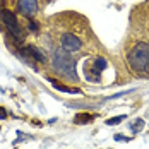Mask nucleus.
I'll return each mask as SVG.
<instances>
[{"instance_id": "nucleus-1", "label": "nucleus", "mask_w": 149, "mask_h": 149, "mask_svg": "<svg viewBox=\"0 0 149 149\" xmlns=\"http://www.w3.org/2000/svg\"><path fill=\"white\" fill-rule=\"evenodd\" d=\"M127 67L137 77L149 79V43L148 41H135L127 50Z\"/></svg>"}, {"instance_id": "nucleus-2", "label": "nucleus", "mask_w": 149, "mask_h": 149, "mask_svg": "<svg viewBox=\"0 0 149 149\" xmlns=\"http://www.w3.org/2000/svg\"><path fill=\"white\" fill-rule=\"evenodd\" d=\"M52 65H53V70L62 77L70 79V81L79 79L77 70H75V60L70 53H67L63 50H55L52 55Z\"/></svg>"}, {"instance_id": "nucleus-3", "label": "nucleus", "mask_w": 149, "mask_h": 149, "mask_svg": "<svg viewBox=\"0 0 149 149\" xmlns=\"http://www.w3.org/2000/svg\"><path fill=\"white\" fill-rule=\"evenodd\" d=\"M86 45L84 38H81V34H77L74 31H63L60 36V50L67 52V53H79Z\"/></svg>"}, {"instance_id": "nucleus-4", "label": "nucleus", "mask_w": 149, "mask_h": 149, "mask_svg": "<svg viewBox=\"0 0 149 149\" xmlns=\"http://www.w3.org/2000/svg\"><path fill=\"white\" fill-rule=\"evenodd\" d=\"M108 67V62L103 57L91 58L84 63V75L89 82H101V72Z\"/></svg>"}, {"instance_id": "nucleus-5", "label": "nucleus", "mask_w": 149, "mask_h": 149, "mask_svg": "<svg viewBox=\"0 0 149 149\" xmlns=\"http://www.w3.org/2000/svg\"><path fill=\"white\" fill-rule=\"evenodd\" d=\"M0 17H2V22L7 26V29L10 31V34H14L15 38H22V29H21V26L15 19L14 12L3 9V10H0Z\"/></svg>"}, {"instance_id": "nucleus-6", "label": "nucleus", "mask_w": 149, "mask_h": 149, "mask_svg": "<svg viewBox=\"0 0 149 149\" xmlns=\"http://www.w3.org/2000/svg\"><path fill=\"white\" fill-rule=\"evenodd\" d=\"M19 14H22L28 19H33L40 10V0H15Z\"/></svg>"}, {"instance_id": "nucleus-7", "label": "nucleus", "mask_w": 149, "mask_h": 149, "mask_svg": "<svg viewBox=\"0 0 149 149\" xmlns=\"http://www.w3.org/2000/svg\"><path fill=\"white\" fill-rule=\"evenodd\" d=\"M22 53H26V55H31L33 58L36 60V62H46V55L40 50V48H36V46H33V45H29V46H26L24 50H22Z\"/></svg>"}, {"instance_id": "nucleus-8", "label": "nucleus", "mask_w": 149, "mask_h": 149, "mask_svg": "<svg viewBox=\"0 0 149 149\" xmlns=\"http://www.w3.org/2000/svg\"><path fill=\"white\" fill-rule=\"evenodd\" d=\"M50 82H52V86H53L55 89L62 91V93H69V94H81V89H77V88H69V86H63V84H60L58 81H55V79H50Z\"/></svg>"}, {"instance_id": "nucleus-9", "label": "nucleus", "mask_w": 149, "mask_h": 149, "mask_svg": "<svg viewBox=\"0 0 149 149\" xmlns=\"http://www.w3.org/2000/svg\"><path fill=\"white\" fill-rule=\"evenodd\" d=\"M94 120V115H91V113H77L74 117V123L77 125H86V123H91Z\"/></svg>"}, {"instance_id": "nucleus-10", "label": "nucleus", "mask_w": 149, "mask_h": 149, "mask_svg": "<svg viewBox=\"0 0 149 149\" xmlns=\"http://www.w3.org/2000/svg\"><path fill=\"white\" fill-rule=\"evenodd\" d=\"M144 129V120L142 118H135L132 123H130V130L134 132V134H137V132H141Z\"/></svg>"}, {"instance_id": "nucleus-11", "label": "nucleus", "mask_w": 149, "mask_h": 149, "mask_svg": "<svg viewBox=\"0 0 149 149\" xmlns=\"http://www.w3.org/2000/svg\"><path fill=\"white\" fill-rule=\"evenodd\" d=\"M127 118V115H118V117H113V118H108L106 120V125H118L120 122Z\"/></svg>"}, {"instance_id": "nucleus-12", "label": "nucleus", "mask_w": 149, "mask_h": 149, "mask_svg": "<svg viewBox=\"0 0 149 149\" xmlns=\"http://www.w3.org/2000/svg\"><path fill=\"white\" fill-rule=\"evenodd\" d=\"M115 141H117V142H120V141H125V142H127V141H130V139H129V137H125L123 134H117V135H115Z\"/></svg>"}, {"instance_id": "nucleus-13", "label": "nucleus", "mask_w": 149, "mask_h": 149, "mask_svg": "<svg viewBox=\"0 0 149 149\" xmlns=\"http://www.w3.org/2000/svg\"><path fill=\"white\" fill-rule=\"evenodd\" d=\"M29 29H31V31H38V24L31 21V22H29Z\"/></svg>"}, {"instance_id": "nucleus-14", "label": "nucleus", "mask_w": 149, "mask_h": 149, "mask_svg": "<svg viewBox=\"0 0 149 149\" xmlns=\"http://www.w3.org/2000/svg\"><path fill=\"white\" fill-rule=\"evenodd\" d=\"M0 118H2V120H5V118H7V111H5L3 108H0Z\"/></svg>"}, {"instance_id": "nucleus-15", "label": "nucleus", "mask_w": 149, "mask_h": 149, "mask_svg": "<svg viewBox=\"0 0 149 149\" xmlns=\"http://www.w3.org/2000/svg\"><path fill=\"white\" fill-rule=\"evenodd\" d=\"M148 28H149V15H148Z\"/></svg>"}]
</instances>
